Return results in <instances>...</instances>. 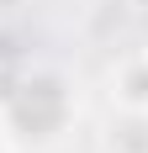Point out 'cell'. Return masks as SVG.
Here are the masks:
<instances>
[{"mask_svg":"<svg viewBox=\"0 0 148 153\" xmlns=\"http://www.w3.org/2000/svg\"><path fill=\"white\" fill-rule=\"evenodd\" d=\"M69 116H74V95L64 85V74H53V69H37L16 90H5V127L21 143L58 137L64 127H69Z\"/></svg>","mask_w":148,"mask_h":153,"instance_id":"cell-1","label":"cell"},{"mask_svg":"<svg viewBox=\"0 0 148 153\" xmlns=\"http://www.w3.org/2000/svg\"><path fill=\"white\" fill-rule=\"evenodd\" d=\"M111 95L122 100V111L148 116V53H132V58L117 63V74H111Z\"/></svg>","mask_w":148,"mask_h":153,"instance_id":"cell-2","label":"cell"},{"mask_svg":"<svg viewBox=\"0 0 148 153\" xmlns=\"http://www.w3.org/2000/svg\"><path fill=\"white\" fill-rule=\"evenodd\" d=\"M0 153H5V148H0Z\"/></svg>","mask_w":148,"mask_h":153,"instance_id":"cell-3","label":"cell"}]
</instances>
